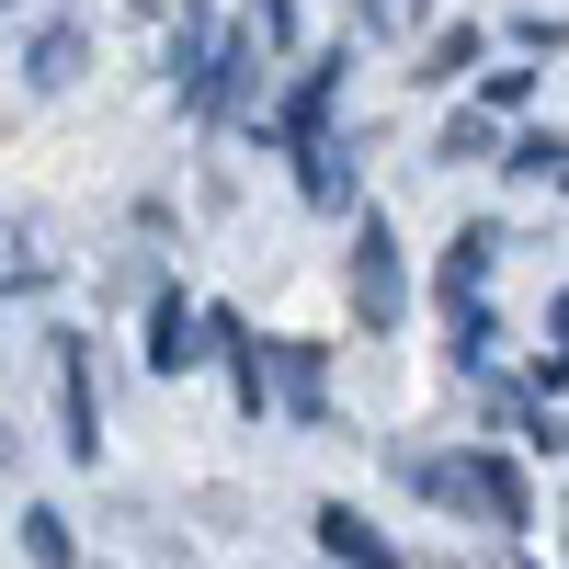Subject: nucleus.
Returning <instances> with one entry per match:
<instances>
[{"label":"nucleus","mask_w":569,"mask_h":569,"mask_svg":"<svg viewBox=\"0 0 569 569\" xmlns=\"http://www.w3.org/2000/svg\"><path fill=\"white\" fill-rule=\"evenodd\" d=\"M536 80H547V69H525V58H501V69L479 80V103H490V114H525V103H536Z\"/></svg>","instance_id":"obj_15"},{"label":"nucleus","mask_w":569,"mask_h":569,"mask_svg":"<svg viewBox=\"0 0 569 569\" xmlns=\"http://www.w3.org/2000/svg\"><path fill=\"white\" fill-rule=\"evenodd\" d=\"M445 342H456L467 376H490V297H479V308H445Z\"/></svg>","instance_id":"obj_14"},{"label":"nucleus","mask_w":569,"mask_h":569,"mask_svg":"<svg viewBox=\"0 0 569 569\" xmlns=\"http://www.w3.org/2000/svg\"><path fill=\"white\" fill-rule=\"evenodd\" d=\"M58 433H69L80 467L103 456V388H91V342H80V330L58 342Z\"/></svg>","instance_id":"obj_5"},{"label":"nucleus","mask_w":569,"mask_h":569,"mask_svg":"<svg viewBox=\"0 0 569 569\" xmlns=\"http://www.w3.org/2000/svg\"><path fill=\"white\" fill-rule=\"evenodd\" d=\"M262 410H284L297 433L330 421V353L319 342H262Z\"/></svg>","instance_id":"obj_4"},{"label":"nucleus","mask_w":569,"mask_h":569,"mask_svg":"<svg viewBox=\"0 0 569 569\" xmlns=\"http://www.w3.org/2000/svg\"><path fill=\"white\" fill-rule=\"evenodd\" d=\"M490 262H501V228H490V217L456 228L445 262H433V297H445V308H479V297H490Z\"/></svg>","instance_id":"obj_9"},{"label":"nucleus","mask_w":569,"mask_h":569,"mask_svg":"<svg viewBox=\"0 0 569 569\" xmlns=\"http://www.w3.org/2000/svg\"><path fill=\"white\" fill-rule=\"evenodd\" d=\"M342 69H353V58L330 46V58H308L297 80L273 91V114H262V126H273V149H284V160H297V149H319V137H330V114H342Z\"/></svg>","instance_id":"obj_3"},{"label":"nucleus","mask_w":569,"mask_h":569,"mask_svg":"<svg viewBox=\"0 0 569 569\" xmlns=\"http://www.w3.org/2000/svg\"><path fill=\"white\" fill-rule=\"evenodd\" d=\"M206 69H217V12H206V0H182V23H171V103H182V114L206 103Z\"/></svg>","instance_id":"obj_10"},{"label":"nucleus","mask_w":569,"mask_h":569,"mask_svg":"<svg viewBox=\"0 0 569 569\" xmlns=\"http://www.w3.org/2000/svg\"><path fill=\"white\" fill-rule=\"evenodd\" d=\"M284 171H297V194H308V206H353V149H342V137H319V149H297Z\"/></svg>","instance_id":"obj_12"},{"label":"nucleus","mask_w":569,"mask_h":569,"mask_svg":"<svg viewBox=\"0 0 569 569\" xmlns=\"http://www.w3.org/2000/svg\"><path fill=\"white\" fill-rule=\"evenodd\" d=\"M23 558H34V569H80V536H69V512H46V501H34V512H23Z\"/></svg>","instance_id":"obj_13"},{"label":"nucleus","mask_w":569,"mask_h":569,"mask_svg":"<svg viewBox=\"0 0 569 569\" xmlns=\"http://www.w3.org/2000/svg\"><path fill=\"white\" fill-rule=\"evenodd\" d=\"M501 171L525 182V194H558V171H569V137H558V126H525V137H501Z\"/></svg>","instance_id":"obj_11"},{"label":"nucleus","mask_w":569,"mask_h":569,"mask_svg":"<svg viewBox=\"0 0 569 569\" xmlns=\"http://www.w3.org/2000/svg\"><path fill=\"white\" fill-rule=\"evenodd\" d=\"M490 149H501L490 114H456V126H445V160H490Z\"/></svg>","instance_id":"obj_18"},{"label":"nucleus","mask_w":569,"mask_h":569,"mask_svg":"<svg viewBox=\"0 0 569 569\" xmlns=\"http://www.w3.org/2000/svg\"><path fill=\"white\" fill-rule=\"evenodd\" d=\"M182 365H206V308L182 284H160L149 297V376H182Z\"/></svg>","instance_id":"obj_7"},{"label":"nucleus","mask_w":569,"mask_h":569,"mask_svg":"<svg viewBox=\"0 0 569 569\" xmlns=\"http://www.w3.org/2000/svg\"><path fill=\"white\" fill-rule=\"evenodd\" d=\"M399 308H410L399 228H388V206H353V319L365 330H399Z\"/></svg>","instance_id":"obj_2"},{"label":"nucleus","mask_w":569,"mask_h":569,"mask_svg":"<svg viewBox=\"0 0 569 569\" xmlns=\"http://www.w3.org/2000/svg\"><path fill=\"white\" fill-rule=\"evenodd\" d=\"M353 23H365V34H399V23H410V0H353Z\"/></svg>","instance_id":"obj_20"},{"label":"nucleus","mask_w":569,"mask_h":569,"mask_svg":"<svg viewBox=\"0 0 569 569\" xmlns=\"http://www.w3.org/2000/svg\"><path fill=\"white\" fill-rule=\"evenodd\" d=\"M512 46H525V69L558 58V12H512Z\"/></svg>","instance_id":"obj_19"},{"label":"nucleus","mask_w":569,"mask_h":569,"mask_svg":"<svg viewBox=\"0 0 569 569\" xmlns=\"http://www.w3.org/2000/svg\"><path fill=\"white\" fill-rule=\"evenodd\" d=\"M262 58H284V46H297V0H251V23H240Z\"/></svg>","instance_id":"obj_16"},{"label":"nucleus","mask_w":569,"mask_h":569,"mask_svg":"<svg viewBox=\"0 0 569 569\" xmlns=\"http://www.w3.org/2000/svg\"><path fill=\"white\" fill-rule=\"evenodd\" d=\"M410 490H421V501H445V512H479L490 536H525V525H536V490H525V467H512V445L410 456Z\"/></svg>","instance_id":"obj_1"},{"label":"nucleus","mask_w":569,"mask_h":569,"mask_svg":"<svg viewBox=\"0 0 569 569\" xmlns=\"http://www.w3.org/2000/svg\"><path fill=\"white\" fill-rule=\"evenodd\" d=\"M456 69H479V34H467V23H445V34H433V58H421V80H456Z\"/></svg>","instance_id":"obj_17"},{"label":"nucleus","mask_w":569,"mask_h":569,"mask_svg":"<svg viewBox=\"0 0 569 569\" xmlns=\"http://www.w3.org/2000/svg\"><path fill=\"white\" fill-rule=\"evenodd\" d=\"M80 69H91V12H46L34 46H23V80H34V91H69Z\"/></svg>","instance_id":"obj_6"},{"label":"nucleus","mask_w":569,"mask_h":569,"mask_svg":"<svg viewBox=\"0 0 569 569\" xmlns=\"http://www.w3.org/2000/svg\"><path fill=\"white\" fill-rule=\"evenodd\" d=\"M0 12H12V0H0Z\"/></svg>","instance_id":"obj_21"},{"label":"nucleus","mask_w":569,"mask_h":569,"mask_svg":"<svg viewBox=\"0 0 569 569\" xmlns=\"http://www.w3.org/2000/svg\"><path fill=\"white\" fill-rule=\"evenodd\" d=\"M319 558H330V569H410V547L376 536L353 501H319Z\"/></svg>","instance_id":"obj_8"}]
</instances>
